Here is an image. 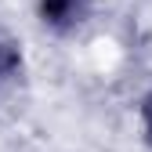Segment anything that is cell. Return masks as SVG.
Returning a JSON list of instances; mask_svg holds the SVG:
<instances>
[{"label":"cell","mask_w":152,"mask_h":152,"mask_svg":"<svg viewBox=\"0 0 152 152\" xmlns=\"http://www.w3.org/2000/svg\"><path fill=\"white\" fill-rule=\"evenodd\" d=\"M148 127H152V109H148Z\"/></svg>","instance_id":"cell-1"}]
</instances>
